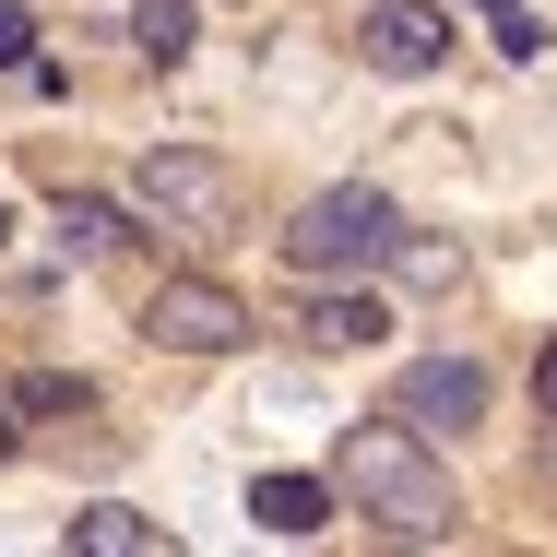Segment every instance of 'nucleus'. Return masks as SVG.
Masks as SVG:
<instances>
[{"label":"nucleus","instance_id":"f257e3e1","mask_svg":"<svg viewBox=\"0 0 557 557\" xmlns=\"http://www.w3.org/2000/svg\"><path fill=\"white\" fill-rule=\"evenodd\" d=\"M333 486L356 498V522H380L392 546H440L450 522H462V510H450V462H440V440H428V428H404V416L344 428Z\"/></svg>","mask_w":557,"mask_h":557},{"label":"nucleus","instance_id":"a211bd4d","mask_svg":"<svg viewBox=\"0 0 557 557\" xmlns=\"http://www.w3.org/2000/svg\"><path fill=\"white\" fill-rule=\"evenodd\" d=\"M0 462H12V404H0Z\"/></svg>","mask_w":557,"mask_h":557},{"label":"nucleus","instance_id":"9d476101","mask_svg":"<svg viewBox=\"0 0 557 557\" xmlns=\"http://www.w3.org/2000/svg\"><path fill=\"white\" fill-rule=\"evenodd\" d=\"M131 36L143 60H190V0H131Z\"/></svg>","mask_w":557,"mask_h":557},{"label":"nucleus","instance_id":"1a4fd4ad","mask_svg":"<svg viewBox=\"0 0 557 557\" xmlns=\"http://www.w3.org/2000/svg\"><path fill=\"white\" fill-rule=\"evenodd\" d=\"M297 333L321 344V356H356V344H380L392 321H380V297H309V309H297Z\"/></svg>","mask_w":557,"mask_h":557},{"label":"nucleus","instance_id":"4468645a","mask_svg":"<svg viewBox=\"0 0 557 557\" xmlns=\"http://www.w3.org/2000/svg\"><path fill=\"white\" fill-rule=\"evenodd\" d=\"M24 404H36V416H84V404H96V392H84V380H60V368H48V380H24Z\"/></svg>","mask_w":557,"mask_h":557},{"label":"nucleus","instance_id":"2eb2a0df","mask_svg":"<svg viewBox=\"0 0 557 557\" xmlns=\"http://www.w3.org/2000/svg\"><path fill=\"white\" fill-rule=\"evenodd\" d=\"M24 60H36V24H24L12 0H0V72H24Z\"/></svg>","mask_w":557,"mask_h":557},{"label":"nucleus","instance_id":"6ab92c4d","mask_svg":"<svg viewBox=\"0 0 557 557\" xmlns=\"http://www.w3.org/2000/svg\"><path fill=\"white\" fill-rule=\"evenodd\" d=\"M0 237H12V202H0Z\"/></svg>","mask_w":557,"mask_h":557},{"label":"nucleus","instance_id":"20e7f679","mask_svg":"<svg viewBox=\"0 0 557 557\" xmlns=\"http://www.w3.org/2000/svg\"><path fill=\"white\" fill-rule=\"evenodd\" d=\"M249 333H261V321H249L225 285H202V273H166V285L143 297V344H154V356H237Z\"/></svg>","mask_w":557,"mask_h":557},{"label":"nucleus","instance_id":"f8f14e48","mask_svg":"<svg viewBox=\"0 0 557 557\" xmlns=\"http://www.w3.org/2000/svg\"><path fill=\"white\" fill-rule=\"evenodd\" d=\"M392 273H404V285H450V273H462V249H440V237H416V225H404Z\"/></svg>","mask_w":557,"mask_h":557},{"label":"nucleus","instance_id":"f03ea898","mask_svg":"<svg viewBox=\"0 0 557 557\" xmlns=\"http://www.w3.org/2000/svg\"><path fill=\"white\" fill-rule=\"evenodd\" d=\"M392 249H404V214H392V190H368V178L297 202V225H285V261H297L309 285H333V273H380Z\"/></svg>","mask_w":557,"mask_h":557},{"label":"nucleus","instance_id":"dca6fc26","mask_svg":"<svg viewBox=\"0 0 557 557\" xmlns=\"http://www.w3.org/2000/svg\"><path fill=\"white\" fill-rule=\"evenodd\" d=\"M534 404H546V416H557V344H546V356H534Z\"/></svg>","mask_w":557,"mask_h":557},{"label":"nucleus","instance_id":"39448f33","mask_svg":"<svg viewBox=\"0 0 557 557\" xmlns=\"http://www.w3.org/2000/svg\"><path fill=\"white\" fill-rule=\"evenodd\" d=\"M356 60H368L380 84H416V72H440V60H450V12H440V0H368V24H356Z\"/></svg>","mask_w":557,"mask_h":557},{"label":"nucleus","instance_id":"0eeeda50","mask_svg":"<svg viewBox=\"0 0 557 557\" xmlns=\"http://www.w3.org/2000/svg\"><path fill=\"white\" fill-rule=\"evenodd\" d=\"M333 498H344V486H321V474H261V486H249V522L297 546V534H321V522H333Z\"/></svg>","mask_w":557,"mask_h":557},{"label":"nucleus","instance_id":"f3484780","mask_svg":"<svg viewBox=\"0 0 557 557\" xmlns=\"http://www.w3.org/2000/svg\"><path fill=\"white\" fill-rule=\"evenodd\" d=\"M546 486H557V416H546Z\"/></svg>","mask_w":557,"mask_h":557},{"label":"nucleus","instance_id":"423d86ee","mask_svg":"<svg viewBox=\"0 0 557 557\" xmlns=\"http://www.w3.org/2000/svg\"><path fill=\"white\" fill-rule=\"evenodd\" d=\"M392 416L428 428V440H462V428L486 416V368H474V356H416V368L392 380Z\"/></svg>","mask_w":557,"mask_h":557},{"label":"nucleus","instance_id":"6e6552de","mask_svg":"<svg viewBox=\"0 0 557 557\" xmlns=\"http://www.w3.org/2000/svg\"><path fill=\"white\" fill-rule=\"evenodd\" d=\"M72 546H84V557H166V522H143V510L96 498V510H72Z\"/></svg>","mask_w":557,"mask_h":557},{"label":"nucleus","instance_id":"9b49d317","mask_svg":"<svg viewBox=\"0 0 557 557\" xmlns=\"http://www.w3.org/2000/svg\"><path fill=\"white\" fill-rule=\"evenodd\" d=\"M60 249H84V261L119 249V214H108V202H84V190H60Z\"/></svg>","mask_w":557,"mask_h":557},{"label":"nucleus","instance_id":"ddd939ff","mask_svg":"<svg viewBox=\"0 0 557 557\" xmlns=\"http://www.w3.org/2000/svg\"><path fill=\"white\" fill-rule=\"evenodd\" d=\"M498 60H546V24H534L522 0H498Z\"/></svg>","mask_w":557,"mask_h":557},{"label":"nucleus","instance_id":"aec40b11","mask_svg":"<svg viewBox=\"0 0 557 557\" xmlns=\"http://www.w3.org/2000/svg\"><path fill=\"white\" fill-rule=\"evenodd\" d=\"M486 12H498V0H486Z\"/></svg>","mask_w":557,"mask_h":557},{"label":"nucleus","instance_id":"7ed1b4c3","mask_svg":"<svg viewBox=\"0 0 557 557\" xmlns=\"http://www.w3.org/2000/svg\"><path fill=\"white\" fill-rule=\"evenodd\" d=\"M131 202L154 225H178V237H214V225H237V178H225L214 154H190V143H154L131 166Z\"/></svg>","mask_w":557,"mask_h":557}]
</instances>
